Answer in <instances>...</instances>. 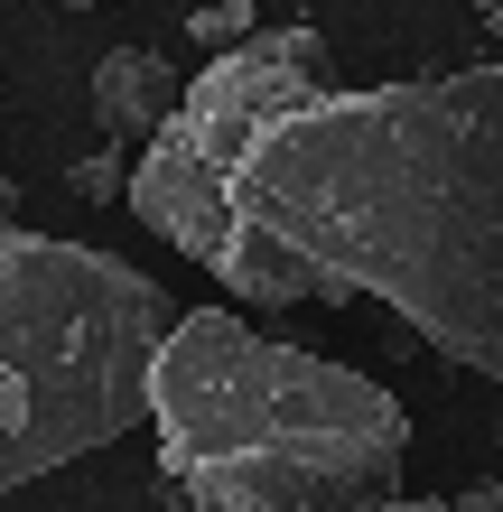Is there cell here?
Segmentation results:
<instances>
[{
  "label": "cell",
  "mask_w": 503,
  "mask_h": 512,
  "mask_svg": "<svg viewBox=\"0 0 503 512\" xmlns=\"http://www.w3.org/2000/svg\"><path fill=\"white\" fill-rule=\"evenodd\" d=\"M131 215L243 308L382 298L429 354L503 382V56L336 84L327 28H261L187 75Z\"/></svg>",
  "instance_id": "obj_1"
},
{
  "label": "cell",
  "mask_w": 503,
  "mask_h": 512,
  "mask_svg": "<svg viewBox=\"0 0 503 512\" xmlns=\"http://www.w3.org/2000/svg\"><path fill=\"white\" fill-rule=\"evenodd\" d=\"M168 512H336L401 494L410 410L373 373L261 336L243 308H187L150 373Z\"/></svg>",
  "instance_id": "obj_2"
},
{
  "label": "cell",
  "mask_w": 503,
  "mask_h": 512,
  "mask_svg": "<svg viewBox=\"0 0 503 512\" xmlns=\"http://www.w3.org/2000/svg\"><path fill=\"white\" fill-rule=\"evenodd\" d=\"M177 298L122 252L0 224V494L150 429Z\"/></svg>",
  "instance_id": "obj_3"
},
{
  "label": "cell",
  "mask_w": 503,
  "mask_h": 512,
  "mask_svg": "<svg viewBox=\"0 0 503 512\" xmlns=\"http://www.w3.org/2000/svg\"><path fill=\"white\" fill-rule=\"evenodd\" d=\"M177 103H187V84H177V66L150 56V47H112L94 66V122H103V140H159Z\"/></svg>",
  "instance_id": "obj_4"
},
{
  "label": "cell",
  "mask_w": 503,
  "mask_h": 512,
  "mask_svg": "<svg viewBox=\"0 0 503 512\" xmlns=\"http://www.w3.org/2000/svg\"><path fill=\"white\" fill-rule=\"evenodd\" d=\"M187 38H196L205 56H224V47H243V38H261V10H252V0H205V10L187 19Z\"/></svg>",
  "instance_id": "obj_5"
},
{
  "label": "cell",
  "mask_w": 503,
  "mask_h": 512,
  "mask_svg": "<svg viewBox=\"0 0 503 512\" xmlns=\"http://www.w3.org/2000/svg\"><path fill=\"white\" fill-rule=\"evenodd\" d=\"M66 187H75L84 205H131V159H122V149H94V159L66 168Z\"/></svg>",
  "instance_id": "obj_6"
},
{
  "label": "cell",
  "mask_w": 503,
  "mask_h": 512,
  "mask_svg": "<svg viewBox=\"0 0 503 512\" xmlns=\"http://www.w3.org/2000/svg\"><path fill=\"white\" fill-rule=\"evenodd\" d=\"M336 512H448L438 494H373V503H336Z\"/></svg>",
  "instance_id": "obj_7"
},
{
  "label": "cell",
  "mask_w": 503,
  "mask_h": 512,
  "mask_svg": "<svg viewBox=\"0 0 503 512\" xmlns=\"http://www.w3.org/2000/svg\"><path fill=\"white\" fill-rule=\"evenodd\" d=\"M448 512H503V475H485V485H466Z\"/></svg>",
  "instance_id": "obj_8"
},
{
  "label": "cell",
  "mask_w": 503,
  "mask_h": 512,
  "mask_svg": "<svg viewBox=\"0 0 503 512\" xmlns=\"http://www.w3.org/2000/svg\"><path fill=\"white\" fill-rule=\"evenodd\" d=\"M485 38H494V47H503V10H485Z\"/></svg>",
  "instance_id": "obj_9"
},
{
  "label": "cell",
  "mask_w": 503,
  "mask_h": 512,
  "mask_svg": "<svg viewBox=\"0 0 503 512\" xmlns=\"http://www.w3.org/2000/svg\"><path fill=\"white\" fill-rule=\"evenodd\" d=\"M56 10H103V0H56Z\"/></svg>",
  "instance_id": "obj_10"
}]
</instances>
